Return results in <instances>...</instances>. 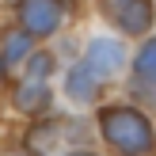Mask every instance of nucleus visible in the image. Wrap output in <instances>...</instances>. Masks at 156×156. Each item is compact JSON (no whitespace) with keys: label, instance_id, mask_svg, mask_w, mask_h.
Masks as SVG:
<instances>
[{"label":"nucleus","instance_id":"f257e3e1","mask_svg":"<svg viewBox=\"0 0 156 156\" xmlns=\"http://www.w3.org/2000/svg\"><path fill=\"white\" fill-rule=\"evenodd\" d=\"M99 133L122 156H145L156 145V133H152L149 118L141 111H133V107H107L99 114Z\"/></svg>","mask_w":156,"mask_h":156},{"label":"nucleus","instance_id":"f03ea898","mask_svg":"<svg viewBox=\"0 0 156 156\" xmlns=\"http://www.w3.org/2000/svg\"><path fill=\"white\" fill-rule=\"evenodd\" d=\"M19 19H23V30L30 38H42V34H53L65 19V0H23L19 4Z\"/></svg>","mask_w":156,"mask_h":156},{"label":"nucleus","instance_id":"7ed1b4c3","mask_svg":"<svg viewBox=\"0 0 156 156\" xmlns=\"http://www.w3.org/2000/svg\"><path fill=\"white\" fill-rule=\"evenodd\" d=\"M103 12L126 34H145L152 27V0H103Z\"/></svg>","mask_w":156,"mask_h":156},{"label":"nucleus","instance_id":"20e7f679","mask_svg":"<svg viewBox=\"0 0 156 156\" xmlns=\"http://www.w3.org/2000/svg\"><path fill=\"white\" fill-rule=\"evenodd\" d=\"M84 65H88L95 76H107V80H111V76H118V73H122V65H126V46H122L118 38L99 34V38H91V42H88Z\"/></svg>","mask_w":156,"mask_h":156},{"label":"nucleus","instance_id":"39448f33","mask_svg":"<svg viewBox=\"0 0 156 156\" xmlns=\"http://www.w3.org/2000/svg\"><path fill=\"white\" fill-rule=\"evenodd\" d=\"M65 91H69L73 103H95V95H99V76L91 73L88 65H73L69 76H65Z\"/></svg>","mask_w":156,"mask_h":156},{"label":"nucleus","instance_id":"423d86ee","mask_svg":"<svg viewBox=\"0 0 156 156\" xmlns=\"http://www.w3.org/2000/svg\"><path fill=\"white\" fill-rule=\"evenodd\" d=\"M15 107H19L23 114H38L50 107V88H46V80H27L23 88H15Z\"/></svg>","mask_w":156,"mask_h":156},{"label":"nucleus","instance_id":"0eeeda50","mask_svg":"<svg viewBox=\"0 0 156 156\" xmlns=\"http://www.w3.org/2000/svg\"><path fill=\"white\" fill-rule=\"evenodd\" d=\"M133 65H137V80L156 84V38L141 46V53H137V61H133Z\"/></svg>","mask_w":156,"mask_h":156},{"label":"nucleus","instance_id":"6e6552de","mask_svg":"<svg viewBox=\"0 0 156 156\" xmlns=\"http://www.w3.org/2000/svg\"><path fill=\"white\" fill-rule=\"evenodd\" d=\"M27 50H30V34H27V30H23V34H8L4 38V57H0V61L15 65L19 57H27Z\"/></svg>","mask_w":156,"mask_h":156},{"label":"nucleus","instance_id":"1a4fd4ad","mask_svg":"<svg viewBox=\"0 0 156 156\" xmlns=\"http://www.w3.org/2000/svg\"><path fill=\"white\" fill-rule=\"evenodd\" d=\"M50 73H53V57L50 53H34L27 65V80H50Z\"/></svg>","mask_w":156,"mask_h":156},{"label":"nucleus","instance_id":"9d476101","mask_svg":"<svg viewBox=\"0 0 156 156\" xmlns=\"http://www.w3.org/2000/svg\"><path fill=\"white\" fill-rule=\"evenodd\" d=\"M69 156H95V152H69Z\"/></svg>","mask_w":156,"mask_h":156},{"label":"nucleus","instance_id":"9b49d317","mask_svg":"<svg viewBox=\"0 0 156 156\" xmlns=\"http://www.w3.org/2000/svg\"><path fill=\"white\" fill-rule=\"evenodd\" d=\"M0 84H4V65H0Z\"/></svg>","mask_w":156,"mask_h":156}]
</instances>
